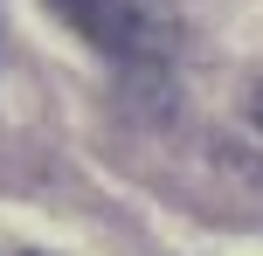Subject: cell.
Returning a JSON list of instances; mask_svg holds the SVG:
<instances>
[{
  "label": "cell",
  "instance_id": "cell-2",
  "mask_svg": "<svg viewBox=\"0 0 263 256\" xmlns=\"http://www.w3.org/2000/svg\"><path fill=\"white\" fill-rule=\"evenodd\" d=\"M250 118H256V132H263V90H256V97H250Z\"/></svg>",
  "mask_w": 263,
  "mask_h": 256
},
{
  "label": "cell",
  "instance_id": "cell-1",
  "mask_svg": "<svg viewBox=\"0 0 263 256\" xmlns=\"http://www.w3.org/2000/svg\"><path fill=\"white\" fill-rule=\"evenodd\" d=\"M49 14H63L90 49L118 63H153L166 49V21L153 14V0H49Z\"/></svg>",
  "mask_w": 263,
  "mask_h": 256
}]
</instances>
